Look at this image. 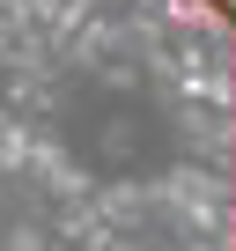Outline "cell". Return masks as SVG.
<instances>
[{
    "instance_id": "cell-1",
    "label": "cell",
    "mask_w": 236,
    "mask_h": 251,
    "mask_svg": "<svg viewBox=\"0 0 236 251\" xmlns=\"http://www.w3.org/2000/svg\"><path fill=\"white\" fill-rule=\"evenodd\" d=\"M0 251H236V0H0Z\"/></svg>"
}]
</instances>
